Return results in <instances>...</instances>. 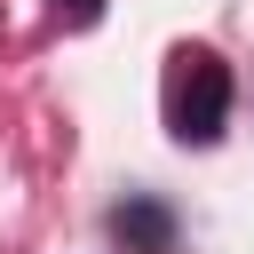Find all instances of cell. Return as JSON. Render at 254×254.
I'll list each match as a JSON object with an SVG mask.
<instances>
[{"label":"cell","mask_w":254,"mask_h":254,"mask_svg":"<svg viewBox=\"0 0 254 254\" xmlns=\"http://www.w3.org/2000/svg\"><path fill=\"white\" fill-rule=\"evenodd\" d=\"M111 238L127 254H175V214L159 198H127V206H111Z\"/></svg>","instance_id":"2"},{"label":"cell","mask_w":254,"mask_h":254,"mask_svg":"<svg viewBox=\"0 0 254 254\" xmlns=\"http://www.w3.org/2000/svg\"><path fill=\"white\" fill-rule=\"evenodd\" d=\"M95 8H103V0H71V16H95Z\"/></svg>","instance_id":"3"},{"label":"cell","mask_w":254,"mask_h":254,"mask_svg":"<svg viewBox=\"0 0 254 254\" xmlns=\"http://www.w3.org/2000/svg\"><path fill=\"white\" fill-rule=\"evenodd\" d=\"M230 119V71L214 48H183L175 56V79H167V127L175 143H214Z\"/></svg>","instance_id":"1"}]
</instances>
